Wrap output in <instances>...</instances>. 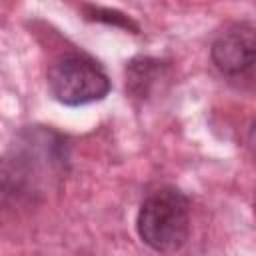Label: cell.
<instances>
[{
    "label": "cell",
    "instance_id": "8",
    "mask_svg": "<svg viewBox=\"0 0 256 256\" xmlns=\"http://www.w3.org/2000/svg\"><path fill=\"white\" fill-rule=\"evenodd\" d=\"M254 216H256V198H254Z\"/></svg>",
    "mask_w": 256,
    "mask_h": 256
},
{
    "label": "cell",
    "instance_id": "2",
    "mask_svg": "<svg viewBox=\"0 0 256 256\" xmlns=\"http://www.w3.org/2000/svg\"><path fill=\"white\" fill-rule=\"evenodd\" d=\"M136 230L154 252H178L190 238V198L174 186L150 192L140 204Z\"/></svg>",
    "mask_w": 256,
    "mask_h": 256
},
{
    "label": "cell",
    "instance_id": "4",
    "mask_svg": "<svg viewBox=\"0 0 256 256\" xmlns=\"http://www.w3.org/2000/svg\"><path fill=\"white\" fill-rule=\"evenodd\" d=\"M214 66L224 76H240L256 66V26L238 22L222 30L210 48Z\"/></svg>",
    "mask_w": 256,
    "mask_h": 256
},
{
    "label": "cell",
    "instance_id": "1",
    "mask_svg": "<svg viewBox=\"0 0 256 256\" xmlns=\"http://www.w3.org/2000/svg\"><path fill=\"white\" fill-rule=\"evenodd\" d=\"M68 144L62 134L30 126L16 134L2 164L4 200H32L68 170Z\"/></svg>",
    "mask_w": 256,
    "mask_h": 256
},
{
    "label": "cell",
    "instance_id": "5",
    "mask_svg": "<svg viewBox=\"0 0 256 256\" xmlns=\"http://www.w3.org/2000/svg\"><path fill=\"white\" fill-rule=\"evenodd\" d=\"M168 64L158 58L150 56H138L132 58L126 66V90L132 98H148L152 90L160 84V80L166 76Z\"/></svg>",
    "mask_w": 256,
    "mask_h": 256
},
{
    "label": "cell",
    "instance_id": "6",
    "mask_svg": "<svg viewBox=\"0 0 256 256\" xmlns=\"http://www.w3.org/2000/svg\"><path fill=\"white\" fill-rule=\"evenodd\" d=\"M84 10H86V18H88V20L106 22V24H112V26H120V28L138 32V26H136L128 16H124L122 12L108 10V8H98V6H86Z\"/></svg>",
    "mask_w": 256,
    "mask_h": 256
},
{
    "label": "cell",
    "instance_id": "7",
    "mask_svg": "<svg viewBox=\"0 0 256 256\" xmlns=\"http://www.w3.org/2000/svg\"><path fill=\"white\" fill-rule=\"evenodd\" d=\"M248 146H250V150H252L254 156H256V118L252 120L250 130H248Z\"/></svg>",
    "mask_w": 256,
    "mask_h": 256
},
{
    "label": "cell",
    "instance_id": "3",
    "mask_svg": "<svg viewBox=\"0 0 256 256\" xmlns=\"http://www.w3.org/2000/svg\"><path fill=\"white\" fill-rule=\"evenodd\" d=\"M46 78L50 94L64 106H86L104 100L112 90L104 68L82 52L58 56L50 64Z\"/></svg>",
    "mask_w": 256,
    "mask_h": 256
}]
</instances>
